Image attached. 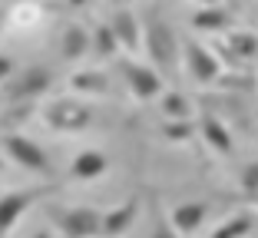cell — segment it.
Instances as JSON below:
<instances>
[{
	"instance_id": "603a6c76",
	"label": "cell",
	"mask_w": 258,
	"mask_h": 238,
	"mask_svg": "<svg viewBox=\"0 0 258 238\" xmlns=\"http://www.w3.org/2000/svg\"><path fill=\"white\" fill-rule=\"evenodd\" d=\"M162 136L172 139V142H185V139L192 136V119H169V123L162 126Z\"/></svg>"
},
{
	"instance_id": "484cf974",
	"label": "cell",
	"mask_w": 258,
	"mask_h": 238,
	"mask_svg": "<svg viewBox=\"0 0 258 238\" xmlns=\"http://www.w3.org/2000/svg\"><path fill=\"white\" fill-rule=\"evenodd\" d=\"M70 7H86V4H90V0H67Z\"/></svg>"
},
{
	"instance_id": "8fae6325",
	"label": "cell",
	"mask_w": 258,
	"mask_h": 238,
	"mask_svg": "<svg viewBox=\"0 0 258 238\" xmlns=\"http://www.w3.org/2000/svg\"><path fill=\"white\" fill-rule=\"evenodd\" d=\"M232 23H235V17H232L228 7H222V4L199 7L196 14H192V27L202 30V33H228V30H232Z\"/></svg>"
},
{
	"instance_id": "f546056e",
	"label": "cell",
	"mask_w": 258,
	"mask_h": 238,
	"mask_svg": "<svg viewBox=\"0 0 258 238\" xmlns=\"http://www.w3.org/2000/svg\"><path fill=\"white\" fill-rule=\"evenodd\" d=\"M109 4H122V0H109Z\"/></svg>"
},
{
	"instance_id": "30bf717a",
	"label": "cell",
	"mask_w": 258,
	"mask_h": 238,
	"mask_svg": "<svg viewBox=\"0 0 258 238\" xmlns=\"http://www.w3.org/2000/svg\"><path fill=\"white\" fill-rule=\"evenodd\" d=\"M109 30H113L116 43H119L126 53L136 56L139 50H143V23H139V17L133 14V10H116V14L109 17Z\"/></svg>"
},
{
	"instance_id": "4316f807",
	"label": "cell",
	"mask_w": 258,
	"mask_h": 238,
	"mask_svg": "<svg viewBox=\"0 0 258 238\" xmlns=\"http://www.w3.org/2000/svg\"><path fill=\"white\" fill-rule=\"evenodd\" d=\"M196 4H202V7H212V4H222V0H196Z\"/></svg>"
},
{
	"instance_id": "3957f363",
	"label": "cell",
	"mask_w": 258,
	"mask_h": 238,
	"mask_svg": "<svg viewBox=\"0 0 258 238\" xmlns=\"http://www.w3.org/2000/svg\"><path fill=\"white\" fill-rule=\"evenodd\" d=\"M50 86H53V69L43 66V63H33V66L17 69L14 76L7 80V86H4V96H7L10 103H27V100H37V96H43Z\"/></svg>"
},
{
	"instance_id": "9c48e42d",
	"label": "cell",
	"mask_w": 258,
	"mask_h": 238,
	"mask_svg": "<svg viewBox=\"0 0 258 238\" xmlns=\"http://www.w3.org/2000/svg\"><path fill=\"white\" fill-rule=\"evenodd\" d=\"M46 189H14V192L0 195V235L7 238L14 231V225L23 218V212L43 195Z\"/></svg>"
},
{
	"instance_id": "5bb4252c",
	"label": "cell",
	"mask_w": 258,
	"mask_h": 238,
	"mask_svg": "<svg viewBox=\"0 0 258 238\" xmlns=\"http://www.w3.org/2000/svg\"><path fill=\"white\" fill-rule=\"evenodd\" d=\"M202 139L205 146L212 149V152L219 155H232V149H235V142H232V132H228V126L222 123L219 116H202Z\"/></svg>"
},
{
	"instance_id": "cb8c5ba5",
	"label": "cell",
	"mask_w": 258,
	"mask_h": 238,
	"mask_svg": "<svg viewBox=\"0 0 258 238\" xmlns=\"http://www.w3.org/2000/svg\"><path fill=\"white\" fill-rule=\"evenodd\" d=\"M242 189L248 195H258V162H248L242 169Z\"/></svg>"
},
{
	"instance_id": "ba28073f",
	"label": "cell",
	"mask_w": 258,
	"mask_h": 238,
	"mask_svg": "<svg viewBox=\"0 0 258 238\" xmlns=\"http://www.w3.org/2000/svg\"><path fill=\"white\" fill-rule=\"evenodd\" d=\"M99 212L90 205H76L67 208L56 215V225H60L63 238H99Z\"/></svg>"
},
{
	"instance_id": "52a82bcc",
	"label": "cell",
	"mask_w": 258,
	"mask_h": 238,
	"mask_svg": "<svg viewBox=\"0 0 258 238\" xmlns=\"http://www.w3.org/2000/svg\"><path fill=\"white\" fill-rule=\"evenodd\" d=\"M139 208H143V199L139 195H126V202H119L116 208H109L106 215L99 218V235L103 238H122L129 235V228L136 225Z\"/></svg>"
},
{
	"instance_id": "d6986e66",
	"label": "cell",
	"mask_w": 258,
	"mask_h": 238,
	"mask_svg": "<svg viewBox=\"0 0 258 238\" xmlns=\"http://www.w3.org/2000/svg\"><path fill=\"white\" fill-rule=\"evenodd\" d=\"M159 106H162V116L166 119H189L192 116V103L185 100L182 93H162L159 96Z\"/></svg>"
},
{
	"instance_id": "ac0fdd59",
	"label": "cell",
	"mask_w": 258,
	"mask_h": 238,
	"mask_svg": "<svg viewBox=\"0 0 258 238\" xmlns=\"http://www.w3.org/2000/svg\"><path fill=\"white\" fill-rule=\"evenodd\" d=\"M251 228H255V218L242 212V215L225 218V222H222L219 228L212 231V238H248V235H251Z\"/></svg>"
},
{
	"instance_id": "2e32d148",
	"label": "cell",
	"mask_w": 258,
	"mask_h": 238,
	"mask_svg": "<svg viewBox=\"0 0 258 238\" xmlns=\"http://www.w3.org/2000/svg\"><path fill=\"white\" fill-rule=\"evenodd\" d=\"M225 50L232 53L235 63L251 60V56H258V33H251V30H228L225 33Z\"/></svg>"
},
{
	"instance_id": "8992f818",
	"label": "cell",
	"mask_w": 258,
	"mask_h": 238,
	"mask_svg": "<svg viewBox=\"0 0 258 238\" xmlns=\"http://www.w3.org/2000/svg\"><path fill=\"white\" fill-rule=\"evenodd\" d=\"M119 73H122V80H126L129 93H133L139 103H152V100L162 96V76L152 66H143V63H136V60H122Z\"/></svg>"
},
{
	"instance_id": "7402d4cb",
	"label": "cell",
	"mask_w": 258,
	"mask_h": 238,
	"mask_svg": "<svg viewBox=\"0 0 258 238\" xmlns=\"http://www.w3.org/2000/svg\"><path fill=\"white\" fill-rule=\"evenodd\" d=\"M152 238H182L166 218V212L159 208V202H152Z\"/></svg>"
},
{
	"instance_id": "7a4b0ae2",
	"label": "cell",
	"mask_w": 258,
	"mask_h": 238,
	"mask_svg": "<svg viewBox=\"0 0 258 238\" xmlns=\"http://www.w3.org/2000/svg\"><path fill=\"white\" fill-rule=\"evenodd\" d=\"M40 119L53 132H83L96 119V113H93L90 103L76 100V96H60V100H50L40 109Z\"/></svg>"
},
{
	"instance_id": "4dcf8cb0",
	"label": "cell",
	"mask_w": 258,
	"mask_h": 238,
	"mask_svg": "<svg viewBox=\"0 0 258 238\" xmlns=\"http://www.w3.org/2000/svg\"><path fill=\"white\" fill-rule=\"evenodd\" d=\"M0 169H4V162H0Z\"/></svg>"
},
{
	"instance_id": "f1b7e54d",
	"label": "cell",
	"mask_w": 258,
	"mask_h": 238,
	"mask_svg": "<svg viewBox=\"0 0 258 238\" xmlns=\"http://www.w3.org/2000/svg\"><path fill=\"white\" fill-rule=\"evenodd\" d=\"M0 30H4V10H0Z\"/></svg>"
},
{
	"instance_id": "6da1fadb",
	"label": "cell",
	"mask_w": 258,
	"mask_h": 238,
	"mask_svg": "<svg viewBox=\"0 0 258 238\" xmlns=\"http://www.w3.org/2000/svg\"><path fill=\"white\" fill-rule=\"evenodd\" d=\"M143 43H146V53H149V63L159 69H175L179 66V53H182V40L179 33L162 20L156 10L146 14L143 23Z\"/></svg>"
},
{
	"instance_id": "9a60e30c",
	"label": "cell",
	"mask_w": 258,
	"mask_h": 238,
	"mask_svg": "<svg viewBox=\"0 0 258 238\" xmlns=\"http://www.w3.org/2000/svg\"><path fill=\"white\" fill-rule=\"evenodd\" d=\"M63 60H83L90 53V30L80 27V23H70L63 30V43H60Z\"/></svg>"
},
{
	"instance_id": "ffe728a7",
	"label": "cell",
	"mask_w": 258,
	"mask_h": 238,
	"mask_svg": "<svg viewBox=\"0 0 258 238\" xmlns=\"http://www.w3.org/2000/svg\"><path fill=\"white\" fill-rule=\"evenodd\" d=\"M90 50H96V56H103V60H109V56H116V50H119V43H116L113 30H109V23H99L96 30L90 33Z\"/></svg>"
},
{
	"instance_id": "e0dca14e",
	"label": "cell",
	"mask_w": 258,
	"mask_h": 238,
	"mask_svg": "<svg viewBox=\"0 0 258 238\" xmlns=\"http://www.w3.org/2000/svg\"><path fill=\"white\" fill-rule=\"evenodd\" d=\"M76 93H86V96H103L109 90V76L103 69H76L73 80H70Z\"/></svg>"
},
{
	"instance_id": "5b68a950",
	"label": "cell",
	"mask_w": 258,
	"mask_h": 238,
	"mask_svg": "<svg viewBox=\"0 0 258 238\" xmlns=\"http://www.w3.org/2000/svg\"><path fill=\"white\" fill-rule=\"evenodd\" d=\"M4 152L20 166V169H30V172H40V176H50V159H46L43 146H40L37 139L30 136H20V132H7L4 136Z\"/></svg>"
},
{
	"instance_id": "44dd1931",
	"label": "cell",
	"mask_w": 258,
	"mask_h": 238,
	"mask_svg": "<svg viewBox=\"0 0 258 238\" xmlns=\"http://www.w3.org/2000/svg\"><path fill=\"white\" fill-rule=\"evenodd\" d=\"M40 14H43V10H40L37 4H17V7L10 10V27H20V30L37 27V23H40Z\"/></svg>"
},
{
	"instance_id": "7c38bea8",
	"label": "cell",
	"mask_w": 258,
	"mask_h": 238,
	"mask_svg": "<svg viewBox=\"0 0 258 238\" xmlns=\"http://www.w3.org/2000/svg\"><path fill=\"white\" fill-rule=\"evenodd\" d=\"M205 215H209V205L205 202H182V205L172 208V228L179 235H196L199 228L205 225Z\"/></svg>"
},
{
	"instance_id": "277c9868",
	"label": "cell",
	"mask_w": 258,
	"mask_h": 238,
	"mask_svg": "<svg viewBox=\"0 0 258 238\" xmlns=\"http://www.w3.org/2000/svg\"><path fill=\"white\" fill-rule=\"evenodd\" d=\"M179 56H182V66H185V73H189V80H196L199 86H209L222 76L219 56H215L209 46L196 43V40H182V53Z\"/></svg>"
},
{
	"instance_id": "4fadbf2b",
	"label": "cell",
	"mask_w": 258,
	"mask_h": 238,
	"mask_svg": "<svg viewBox=\"0 0 258 238\" xmlns=\"http://www.w3.org/2000/svg\"><path fill=\"white\" fill-rule=\"evenodd\" d=\"M109 169V159L99 149H83V152L73 159V166H70V176L76 179V182H93V179L106 176Z\"/></svg>"
},
{
	"instance_id": "1f68e13d",
	"label": "cell",
	"mask_w": 258,
	"mask_h": 238,
	"mask_svg": "<svg viewBox=\"0 0 258 238\" xmlns=\"http://www.w3.org/2000/svg\"><path fill=\"white\" fill-rule=\"evenodd\" d=\"M0 238H4V235H0Z\"/></svg>"
},
{
	"instance_id": "d4e9b609",
	"label": "cell",
	"mask_w": 258,
	"mask_h": 238,
	"mask_svg": "<svg viewBox=\"0 0 258 238\" xmlns=\"http://www.w3.org/2000/svg\"><path fill=\"white\" fill-rule=\"evenodd\" d=\"M14 73H17V63L10 60V56H0V83H7Z\"/></svg>"
},
{
	"instance_id": "83f0119b",
	"label": "cell",
	"mask_w": 258,
	"mask_h": 238,
	"mask_svg": "<svg viewBox=\"0 0 258 238\" xmlns=\"http://www.w3.org/2000/svg\"><path fill=\"white\" fill-rule=\"evenodd\" d=\"M33 238H53V235H50V231H37V235H33Z\"/></svg>"
}]
</instances>
